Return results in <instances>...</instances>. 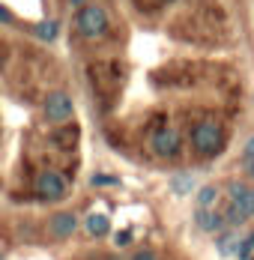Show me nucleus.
<instances>
[{
	"label": "nucleus",
	"instance_id": "1",
	"mask_svg": "<svg viewBox=\"0 0 254 260\" xmlns=\"http://www.w3.org/2000/svg\"><path fill=\"white\" fill-rule=\"evenodd\" d=\"M192 147H195L203 158L218 156L221 147H225V132H221V126H218L215 120H203V123H198V126L192 129Z\"/></svg>",
	"mask_w": 254,
	"mask_h": 260
},
{
	"label": "nucleus",
	"instance_id": "2",
	"mask_svg": "<svg viewBox=\"0 0 254 260\" xmlns=\"http://www.w3.org/2000/svg\"><path fill=\"white\" fill-rule=\"evenodd\" d=\"M75 27H78L81 36L99 39L102 33L108 30V15H105V9H99V6H84V9H78V15H75Z\"/></svg>",
	"mask_w": 254,
	"mask_h": 260
},
{
	"label": "nucleus",
	"instance_id": "3",
	"mask_svg": "<svg viewBox=\"0 0 254 260\" xmlns=\"http://www.w3.org/2000/svg\"><path fill=\"white\" fill-rule=\"evenodd\" d=\"M33 185H36V194H39L42 201H60V198H66V191H69L66 177L57 174V171H42Z\"/></svg>",
	"mask_w": 254,
	"mask_h": 260
},
{
	"label": "nucleus",
	"instance_id": "4",
	"mask_svg": "<svg viewBox=\"0 0 254 260\" xmlns=\"http://www.w3.org/2000/svg\"><path fill=\"white\" fill-rule=\"evenodd\" d=\"M179 147H182V138L174 129H155L150 135V150L158 158H174L179 153Z\"/></svg>",
	"mask_w": 254,
	"mask_h": 260
},
{
	"label": "nucleus",
	"instance_id": "5",
	"mask_svg": "<svg viewBox=\"0 0 254 260\" xmlns=\"http://www.w3.org/2000/svg\"><path fill=\"white\" fill-rule=\"evenodd\" d=\"M72 114H75V105L69 99V93L54 90L45 99V120L48 123H66V120H72Z\"/></svg>",
	"mask_w": 254,
	"mask_h": 260
},
{
	"label": "nucleus",
	"instance_id": "6",
	"mask_svg": "<svg viewBox=\"0 0 254 260\" xmlns=\"http://www.w3.org/2000/svg\"><path fill=\"white\" fill-rule=\"evenodd\" d=\"M228 194H230V204H236V207L251 218L254 215V188H248L245 182H230Z\"/></svg>",
	"mask_w": 254,
	"mask_h": 260
},
{
	"label": "nucleus",
	"instance_id": "7",
	"mask_svg": "<svg viewBox=\"0 0 254 260\" xmlns=\"http://www.w3.org/2000/svg\"><path fill=\"white\" fill-rule=\"evenodd\" d=\"M78 228V218L72 212H57V215H51L48 221V234L57 236V239H66V236H72Z\"/></svg>",
	"mask_w": 254,
	"mask_h": 260
},
{
	"label": "nucleus",
	"instance_id": "8",
	"mask_svg": "<svg viewBox=\"0 0 254 260\" xmlns=\"http://www.w3.org/2000/svg\"><path fill=\"white\" fill-rule=\"evenodd\" d=\"M195 224L201 228L203 234H215V231L225 224V218H221V215H215L212 209H201V207H198V212H195Z\"/></svg>",
	"mask_w": 254,
	"mask_h": 260
},
{
	"label": "nucleus",
	"instance_id": "9",
	"mask_svg": "<svg viewBox=\"0 0 254 260\" xmlns=\"http://www.w3.org/2000/svg\"><path fill=\"white\" fill-rule=\"evenodd\" d=\"M84 228H87V234H90V236H108V231H111V221H108V215L90 212V215L84 218Z\"/></svg>",
	"mask_w": 254,
	"mask_h": 260
},
{
	"label": "nucleus",
	"instance_id": "10",
	"mask_svg": "<svg viewBox=\"0 0 254 260\" xmlns=\"http://www.w3.org/2000/svg\"><path fill=\"white\" fill-rule=\"evenodd\" d=\"M239 245H242L239 234H221V236H218V242H215V248H218V254H221V257L239 254Z\"/></svg>",
	"mask_w": 254,
	"mask_h": 260
},
{
	"label": "nucleus",
	"instance_id": "11",
	"mask_svg": "<svg viewBox=\"0 0 254 260\" xmlns=\"http://www.w3.org/2000/svg\"><path fill=\"white\" fill-rule=\"evenodd\" d=\"M221 218H225V224H230V228H239V224H245V218H248V215L236 207V204H228L225 212H221Z\"/></svg>",
	"mask_w": 254,
	"mask_h": 260
},
{
	"label": "nucleus",
	"instance_id": "12",
	"mask_svg": "<svg viewBox=\"0 0 254 260\" xmlns=\"http://www.w3.org/2000/svg\"><path fill=\"white\" fill-rule=\"evenodd\" d=\"M57 33H60V24H57V21H39V24H36V36L45 39V42L57 39Z\"/></svg>",
	"mask_w": 254,
	"mask_h": 260
},
{
	"label": "nucleus",
	"instance_id": "13",
	"mask_svg": "<svg viewBox=\"0 0 254 260\" xmlns=\"http://www.w3.org/2000/svg\"><path fill=\"white\" fill-rule=\"evenodd\" d=\"M192 185H195L192 174H179V177H174V180H171V188H174V194H188V191H192Z\"/></svg>",
	"mask_w": 254,
	"mask_h": 260
},
{
	"label": "nucleus",
	"instance_id": "14",
	"mask_svg": "<svg viewBox=\"0 0 254 260\" xmlns=\"http://www.w3.org/2000/svg\"><path fill=\"white\" fill-rule=\"evenodd\" d=\"M215 198H218V191H215L212 185H203L201 191H198V207H201V209H209L212 204H215Z\"/></svg>",
	"mask_w": 254,
	"mask_h": 260
},
{
	"label": "nucleus",
	"instance_id": "15",
	"mask_svg": "<svg viewBox=\"0 0 254 260\" xmlns=\"http://www.w3.org/2000/svg\"><path fill=\"white\" fill-rule=\"evenodd\" d=\"M254 254V231L245 239H242V245H239V254H236V260H251Z\"/></svg>",
	"mask_w": 254,
	"mask_h": 260
},
{
	"label": "nucleus",
	"instance_id": "16",
	"mask_svg": "<svg viewBox=\"0 0 254 260\" xmlns=\"http://www.w3.org/2000/svg\"><path fill=\"white\" fill-rule=\"evenodd\" d=\"M90 182H93V185H99V188H102V185H117L120 180H117V177H105V174H96V177H93Z\"/></svg>",
	"mask_w": 254,
	"mask_h": 260
},
{
	"label": "nucleus",
	"instance_id": "17",
	"mask_svg": "<svg viewBox=\"0 0 254 260\" xmlns=\"http://www.w3.org/2000/svg\"><path fill=\"white\" fill-rule=\"evenodd\" d=\"M12 21H15V15H12L9 9H3V6H0V24H12Z\"/></svg>",
	"mask_w": 254,
	"mask_h": 260
},
{
	"label": "nucleus",
	"instance_id": "18",
	"mask_svg": "<svg viewBox=\"0 0 254 260\" xmlns=\"http://www.w3.org/2000/svg\"><path fill=\"white\" fill-rule=\"evenodd\" d=\"M132 242V231H120L117 234V245H129Z\"/></svg>",
	"mask_w": 254,
	"mask_h": 260
},
{
	"label": "nucleus",
	"instance_id": "19",
	"mask_svg": "<svg viewBox=\"0 0 254 260\" xmlns=\"http://www.w3.org/2000/svg\"><path fill=\"white\" fill-rule=\"evenodd\" d=\"M245 158H248V161H254V135L245 141Z\"/></svg>",
	"mask_w": 254,
	"mask_h": 260
},
{
	"label": "nucleus",
	"instance_id": "20",
	"mask_svg": "<svg viewBox=\"0 0 254 260\" xmlns=\"http://www.w3.org/2000/svg\"><path fill=\"white\" fill-rule=\"evenodd\" d=\"M132 260H155V254H152L150 248H144V251H138V254H135Z\"/></svg>",
	"mask_w": 254,
	"mask_h": 260
},
{
	"label": "nucleus",
	"instance_id": "21",
	"mask_svg": "<svg viewBox=\"0 0 254 260\" xmlns=\"http://www.w3.org/2000/svg\"><path fill=\"white\" fill-rule=\"evenodd\" d=\"M72 6H78V9H81V0H72Z\"/></svg>",
	"mask_w": 254,
	"mask_h": 260
},
{
	"label": "nucleus",
	"instance_id": "22",
	"mask_svg": "<svg viewBox=\"0 0 254 260\" xmlns=\"http://www.w3.org/2000/svg\"><path fill=\"white\" fill-rule=\"evenodd\" d=\"M248 171H251V177H254V161H251V165H248Z\"/></svg>",
	"mask_w": 254,
	"mask_h": 260
},
{
	"label": "nucleus",
	"instance_id": "23",
	"mask_svg": "<svg viewBox=\"0 0 254 260\" xmlns=\"http://www.w3.org/2000/svg\"><path fill=\"white\" fill-rule=\"evenodd\" d=\"M155 3H168V0H155Z\"/></svg>",
	"mask_w": 254,
	"mask_h": 260
}]
</instances>
